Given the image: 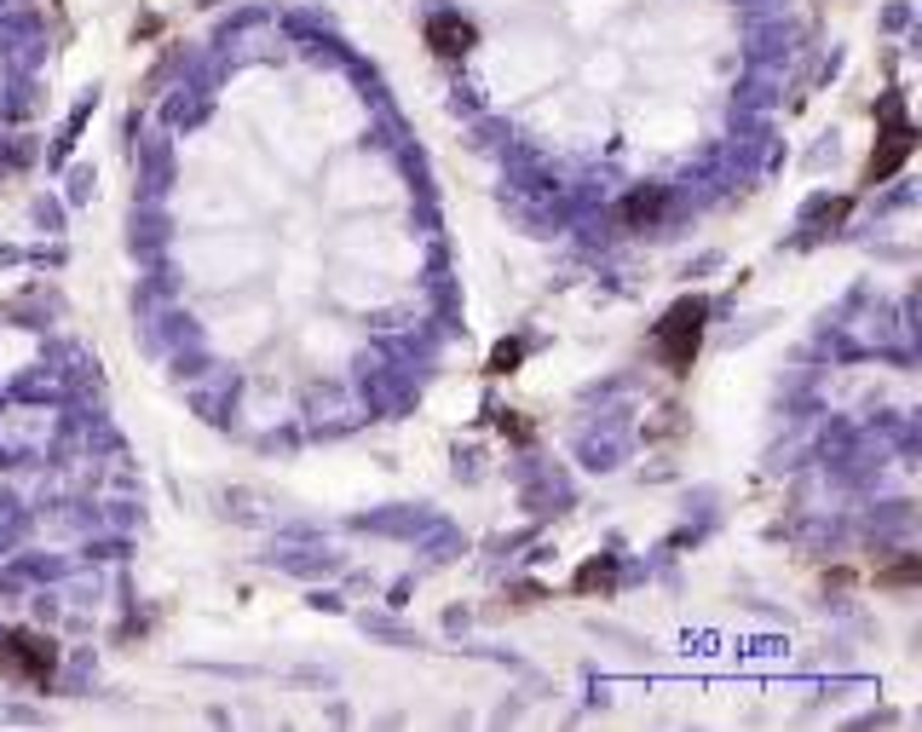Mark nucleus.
Returning <instances> with one entry per match:
<instances>
[{
	"label": "nucleus",
	"instance_id": "obj_1",
	"mask_svg": "<svg viewBox=\"0 0 922 732\" xmlns=\"http://www.w3.org/2000/svg\"><path fill=\"white\" fill-rule=\"evenodd\" d=\"M704 323H709V306L704 300H675L669 312H663V323H657V358L669 364L675 375H686L692 369V358H698V346H704Z\"/></svg>",
	"mask_w": 922,
	"mask_h": 732
},
{
	"label": "nucleus",
	"instance_id": "obj_2",
	"mask_svg": "<svg viewBox=\"0 0 922 732\" xmlns=\"http://www.w3.org/2000/svg\"><path fill=\"white\" fill-rule=\"evenodd\" d=\"M0 669H12L30 687H46L58 669V646L46 635H30V628H12V635H0Z\"/></svg>",
	"mask_w": 922,
	"mask_h": 732
},
{
	"label": "nucleus",
	"instance_id": "obj_3",
	"mask_svg": "<svg viewBox=\"0 0 922 732\" xmlns=\"http://www.w3.org/2000/svg\"><path fill=\"white\" fill-rule=\"evenodd\" d=\"M882 116H888V133L877 139L882 150H877V157H870V168H865V180H888V173H893V168H900V162L911 157V128H905V121H900V98H893V93H888V105H882Z\"/></svg>",
	"mask_w": 922,
	"mask_h": 732
},
{
	"label": "nucleus",
	"instance_id": "obj_4",
	"mask_svg": "<svg viewBox=\"0 0 922 732\" xmlns=\"http://www.w3.org/2000/svg\"><path fill=\"white\" fill-rule=\"evenodd\" d=\"M473 41H479V30L461 12H432L427 18V46L439 58H461V53H473Z\"/></svg>",
	"mask_w": 922,
	"mask_h": 732
},
{
	"label": "nucleus",
	"instance_id": "obj_5",
	"mask_svg": "<svg viewBox=\"0 0 922 732\" xmlns=\"http://www.w3.org/2000/svg\"><path fill=\"white\" fill-rule=\"evenodd\" d=\"M657 214H663V191H640V196L623 202V219L629 225H652Z\"/></svg>",
	"mask_w": 922,
	"mask_h": 732
},
{
	"label": "nucleus",
	"instance_id": "obj_6",
	"mask_svg": "<svg viewBox=\"0 0 922 732\" xmlns=\"http://www.w3.org/2000/svg\"><path fill=\"white\" fill-rule=\"evenodd\" d=\"M514 364H519V346H514V341H502V346H496V358H491V375L514 369Z\"/></svg>",
	"mask_w": 922,
	"mask_h": 732
},
{
	"label": "nucleus",
	"instance_id": "obj_7",
	"mask_svg": "<svg viewBox=\"0 0 922 732\" xmlns=\"http://www.w3.org/2000/svg\"><path fill=\"white\" fill-rule=\"evenodd\" d=\"M605 577H611L605 566H588V571L577 577V589H600V583H605Z\"/></svg>",
	"mask_w": 922,
	"mask_h": 732
},
{
	"label": "nucleus",
	"instance_id": "obj_8",
	"mask_svg": "<svg viewBox=\"0 0 922 732\" xmlns=\"http://www.w3.org/2000/svg\"><path fill=\"white\" fill-rule=\"evenodd\" d=\"M882 583H916V566H911V560H905V566H893V571L882 577Z\"/></svg>",
	"mask_w": 922,
	"mask_h": 732
}]
</instances>
